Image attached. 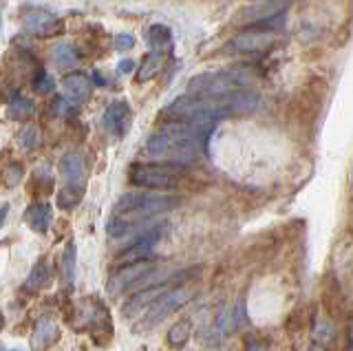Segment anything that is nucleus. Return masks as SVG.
Masks as SVG:
<instances>
[{"label":"nucleus","instance_id":"obj_3","mask_svg":"<svg viewBox=\"0 0 353 351\" xmlns=\"http://www.w3.org/2000/svg\"><path fill=\"white\" fill-rule=\"evenodd\" d=\"M183 174L181 166H174V163H135L128 170V179L132 185H139V188H148V190H174L176 181Z\"/></svg>","mask_w":353,"mask_h":351},{"label":"nucleus","instance_id":"obj_24","mask_svg":"<svg viewBox=\"0 0 353 351\" xmlns=\"http://www.w3.org/2000/svg\"><path fill=\"white\" fill-rule=\"evenodd\" d=\"M22 177H25V166H22L20 161L9 163V166L5 168V172H3V181H5L7 188H16V185L22 181Z\"/></svg>","mask_w":353,"mask_h":351},{"label":"nucleus","instance_id":"obj_32","mask_svg":"<svg viewBox=\"0 0 353 351\" xmlns=\"http://www.w3.org/2000/svg\"><path fill=\"white\" fill-rule=\"evenodd\" d=\"M3 325H5V318H3V314H0V329H3Z\"/></svg>","mask_w":353,"mask_h":351},{"label":"nucleus","instance_id":"obj_17","mask_svg":"<svg viewBox=\"0 0 353 351\" xmlns=\"http://www.w3.org/2000/svg\"><path fill=\"white\" fill-rule=\"evenodd\" d=\"M192 338V323L183 318V321L174 323L168 334H165V343H168L170 349H183L188 345V340Z\"/></svg>","mask_w":353,"mask_h":351},{"label":"nucleus","instance_id":"obj_27","mask_svg":"<svg viewBox=\"0 0 353 351\" xmlns=\"http://www.w3.org/2000/svg\"><path fill=\"white\" fill-rule=\"evenodd\" d=\"M135 47V36L132 34H117L115 36V49L117 51H130Z\"/></svg>","mask_w":353,"mask_h":351},{"label":"nucleus","instance_id":"obj_33","mask_svg":"<svg viewBox=\"0 0 353 351\" xmlns=\"http://www.w3.org/2000/svg\"><path fill=\"white\" fill-rule=\"evenodd\" d=\"M0 351H3V349H0Z\"/></svg>","mask_w":353,"mask_h":351},{"label":"nucleus","instance_id":"obj_31","mask_svg":"<svg viewBox=\"0 0 353 351\" xmlns=\"http://www.w3.org/2000/svg\"><path fill=\"white\" fill-rule=\"evenodd\" d=\"M309 351H325V347H323V345H314Z\"/></svg>","mask_w":353,"mask_h":351},{"label":"nucleus","instance_id":"obj_20","mask_svg":"<svg viewBox=\"0 0 353 351\" xmlns=\"http://www.w3.org/2000/svg\"><path fill=\"white\" fill-rule=\"evenodd\" d=\"M7 113L11 119H18V122H25L33 113H36V104H33L29 97L25 95H14L7 104Z\"/></svg>","mask_w":353,"mask_h":351},{"label":"nucleus","instance_id":"obj_13","mask_svg":"<svg viewBox=\"0 0 353 351\" xmlns=\"http://www.w3.org/2000/svg\"><path fill=\"white\" fill-rule=\"evenodd\" d=\"M58 27V16L44 9H33L25 16V31L31 36H49Z\"/></svg>","mask_w":353,"mask_h":351},{"label":"nucleus","instance_id":"obj_8","mask_svg":"<svg viewBox=\"0 0 353 351\" xmlns=\"http://www.w3.org/2000/svg\"><path fill=\"white\" fill-rule=\"evenodd\" d=\"M102 124H104V130L110 137H115V139L124 137L128 133V126H130V106H128V102L117 100V102L110 104L104 111Z\"/></svg>","mask_w":353,"mask_h":351},{"label":"nucleus","instance_id":"obj_26","mask_svg":"<svg viewBox=\"0 0 353 351\" xmlns=\"http://www.w3.org/2000/svg\"><path fill=\"white\" fill-rule=\"evenodd\" d=\"M18 141H20V146L25 148V150H33L38 144H40V133H38V128H25L22 133L18 135Z\"/></svg>","mask_w":353,"mask_h":351},{"label":"nucleus","instance_id":"obj_12","mask_svg":"<svg viewBox=\"0 0 353 351\" xmlns=\"http://www.w3.org/2000/svg\"><path fill=\"white\" fill-rule=\"evenodd\" d=\"M60 174L69 185L82 188L84 177H86V163H84V157L80 155V152H73V150L66 152L60 161Z\"/></svg>","mask_w":353,"mask_h":351},{"label":"nucleus","instance_id":"obj_14","mask_svg":"<svg viewBox=\"0 0 353 351\" xmlns=\"http://www.w3.org/2000/svg\"><path fill=\"white\" fill-rule=\"evenodd\" d=\"M51 205L49 203H33L27 208V212H25V221L29 223L31 230H36V232H47L49 225H51Z\"/></svg>","mask_w":353,"mask_h":351},{"label":"nucleus","instance_id":"obj_25","mask_svg":"<svg viewBox=\"0 0 353 351\" xmlns=\"http://www.w3.org/2000/svg\"><path fill=\"white\" fill-rule=\"evenodd\" d=\"M33 89H36L38 95H49V93L55 91V82H53V78H51L49 73L40 71L36 75V80H33Z\"/></svg>","mask_w":353,"mask_h":351},{"label":"nucleus","instance_id":"obj_10","mask_svg":"<svg viewBox=\"0 0 353 351\" xmlns=\"http://www.w3.org/2000/svg\"><path fill=\"white\" fill-rule=\"evenodd\" d=\"M62 91H64L66 100H69L71 104L73 102H84L93 91V82H91L88 75H84L80 71H73V73H66L62 78Z\"/></svg>","mask_w":353,"mask_h":351},{"label":"nucleus","instance_id":"obj_29","mask_svg":"<svg viewBox=\"0 0 353 351\" xmlns=\"http://www.w3.org/2000/svg\"><path fill=\"white\" fill-rule=\"evenodd\" d=\"M132 69H135V62H132L130 58L121 60V62L117 64V73H121V75H126V73H132Z\"/></svg>","mask_w":353,"mask_h":351},{"label":"nucleus","instance_id":"obj_22","mask_svg":"<svg viewBox=\"0 0 353 351\" xmlns=\"http://www.w3.org/2000/svg\"><path fill=\"white\" fill-rule=\"evenodd\" d=\"M75 263H77V245L75 241H69L62 252V279L66 285L75 281Z\"/></svg>","mask_w":353,"mask_h":351},{"label":"nucleus","instance_id":"obj_16","mask_svg":"<svg viewBox=\"0 0 353 351\" xmlns=\"http://www.w3.org/2000/svg\"><path fill=\"white\" fill-rule=\"evenodd\" d=\"M165 53H168V51H148V56L143 58L141 64H139V71L135 75V80L137 82H148V80H152L154 75L161 71V64H163Z\"/></svg>","mask_w":353,"mask_h":351},{"label":"nucleus","instance_id":"obj_19","mask_svg":"<svg viewBox=\"0 0 353 351\" xmlns=\"http://www.w3.org/2000/svg\"><path fill=\"white\" fill-rule=\"evenodd\" d=\"M49 283H51V270H49V265H47V261L40 259V261L36 263V265H33L31 274L27 277L25 288H27L29 292H40V290H44V288H49Z\"/></svg>","mask_w":353,"mask_h":351},{"label":"nucleus","instance_id":"obj_28","mask_svg":"<svg viewBox=\"0 0 353 351\" xmlns=\"http://www.w3.org/2000/svg\"><path fill=\"white\" fill-rule=\"evenodd\" d=\"M73 108V104L69 100H55L53 102V113H58V115H66Z\"/></svg>","mask_w":353,"mask_h":351},{"label":"nucleus","instance_id":"obj_6","mask_svg":"<svg viewBox=\"0 0 353 351\" xmlns=\"http://www.w3.org/2000/svg\"><path fill=\"white\" fill-rule=\"evenodd\" d=\"M150 270H152V263L150 261H139V263H130V265L119 268L113 274V277L108 279V283H106L108 296L121 294L126 288H130V285H135L143 277V274H148Z\"/></svg>","mask_w":353,"mask_h":351},{"label":"nucleus","instance_id":"obj_11","mask_svg":"<svg viewBox=\"0 0 353 351\" xmlns=\"http://www.w3.org/2000/svg\"><path fill=\"white\" fill-rule=\"evenodd\" d=\"M60 338V329L55 323L53 316H40L36 327H33V336H31V347L36 351H44L51 347L55 340Z\"/></svg>","mask_w":353,"mask_h":351},{"label":"nucleus","instance_id":"obj_1","mask_svg":"<svg viewBox=\"0 0 353 351\" xmlns=\"http://www.w3.org/2000/svg\"><path fill=\"white\" fill-rule=\"evenodd\" d=\"M181 203L179 197L163 194V192H126L119 197L115 203V214L126 223L128 234L135 230L143 219H150L154 214H163L174 210Z\"/></svg>","mask_w":353,"mask_h":351},{"label":"nucleus","instance_id":"obj_15","mask_svg":"<svg viewBox=\"0 0 353 351\" xmlns=\"http://www.w3.org/2000/svg\"><path fill=\"white\" fill-rule=\"evenodd\" d=\"M221 332L223 334H236L239 329H243L248 325V316H245V305L243 303H236L234 307H230V310L221 316Z\"/></svg>","mask_w":353,"mask_h":351},{"label":"nucleus","instance_id":"obj_18","mask_svg":"<svg viewBox=\"0 0 353 351\" xmlns=\"http://www.w3.org/2000/svg\"><path fill=\"white\" fill-rule=\"evenodd\" d=\"M53 62L60 69H73L80 64V51L71 42H60V45L53 47Z\"/></svg>","mask_w":353,"mask_h":351},{"label":"nucleus","instance_id":"obj_4","mask_svg":"<svg viewBox=\"0 0 353 351\" xmlns=\"http://www.w3.org/2000/svg\"><path fill=\"white\" fill-rule=\"evenodd\" d=\"M194 296V290L190 285H179V288H172V290H165L157 301H154L148 310L143 321L139 323L137 329H152L157 327L161 321H165L170 314H174L179 307H183L185 303H190V299Z\"/></svg>","mask_w":353,"mask_h":351},{"label":"nucleus","instance_id":"obj_7","mask_svg":"<svg viewBox=\"0 0 353 351\" xmlns=\"http://www.w3.org/2000/svg\"><path fill=\"white\" fill-rule=\"evenodd\" d=\"M161 228H154L150 232L143 234L137 243H132L128 250H124L121 254L115 259V265L117 268H124V265H130V263H139V261H150V254H152V248L159 243L161 239Z\"/></svg>","mask_w":353,"mask_h":351},{"label":"nucleus","instance_id":"obj_2","mask_svg":"<svg viewBox=\"0 0 353 351\" xmlns=\"http://www.w3.org/2000/svg\"><path fill=\"white\" fill-rule=\"evenodd\" d=\"M254 82L250 67H230L223 71H205L188 80V95H228L234 91H248Z\"/></svg>","mask_w":353,"mask_h":351},{"label":"nucleus","instance_id":"obj_23","mask_svg":"<svg viewBox=\"0 0 353 351\" xmlns=\"http://www.w3.org/2000/svg\"><path fill=\"white\" fill-rule=\"evenodd\" d=\"M82 197H84V190L82 188H75V185H66L58 192V208L64 212H71L75 210L77 205L82 203Z\"/></svg>","mask_w":353,"mask_h":351},{"label":"nucleus","instance_id":"obj_9","mask_svg":"<svg viewBox=\"0 0 353 351\" xmlns=\"http://www.w3.org/2000/svg\"><path fill=\"white\" fill-rule=\"evenodd\" d=\"M168 283H163V285H154V288H146V290H139L137 294H132L130 299L121 305V316L124 318H132V316H137L141 314L143 310H148V307L159 299V296L168 290L165 288Z\"/></svg>","mask_w":353,"mask_h":351},{"label":"nucleus","instance_id":"obj_21","mask_svg":"<svg viewBox=\"0 0 353 351\" xmlns=\"http://www.w3.org/2000/svg\"><path fill=\"white\" fill-rule=\"evenodd\" d=\"M148 47L150 51H168L172 45V31L165 25H152L148 29Z\"/></svg>","mask_w":353,"mask_h":351},{"label":"nucleus","instance_id":"obj_5","mask_svg":"<svg viewBox=\"0 0 353 351\" xmlns=\"http://www.w3.org/2000/svg\"><path fill=\"white\" fill-rule=\"evenodd\" d=\"M276 40L274 31L268 29H248L239 34L236 38H232L228 45L223 47L225 53H254V51H263L268 49L272 42Z\"/></svg>","mask_w":353,"mask_h":351},{"label":"nucleus","instance_id":"obj_30","mask_svg":"<svg viewBox=\"0 0 353 351\" xmlns=\"http://www.w3.org/2000/svg\"><path fill=\"white\" fill-rule=\"evenodd\" d=\"M7 214H9V203H3V205H0V228L5 225V221H7Z\"/></svg>","mask_w":353,"mask_h":351}]
</instances>
